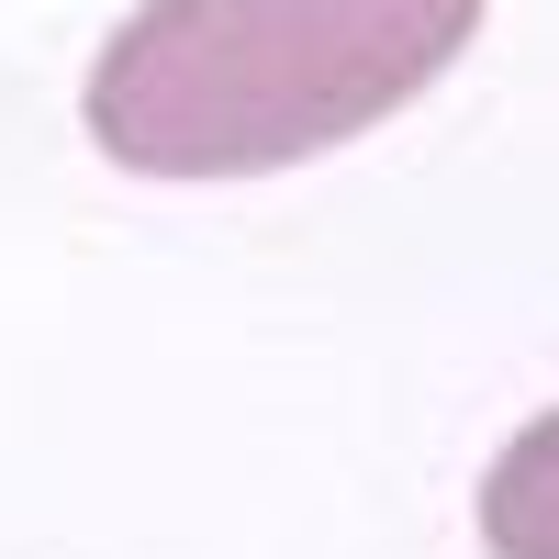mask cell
I'll return each instance as SVG.
<instances>
[{
    "instance_id": "1",
    "label": "cell",
    "mask_w": 559,
    "mask_h": 559,
    "mask_svg": "<svg viewBox=\"0 0 559 559\" xmlns=\"http://www.w3.org/2000/svg\"><path fill=\"white\" fill-rule=\"evenodd\" d=\"M492 0H134L79 90L134 179H280L381 134L471 57Z\"/></svg>"
},
{
    "instance_id": "2",
    "label": "cell",
    "mask_w": 559,
    "mask_h": 559,
    "mask_svg": "<svg viewBox=\"0 0 559 559\" xmlns=\"http://www.w3.org/2000/svg\"><path fill=\"white\" fill-rule=\"evenodd\" d=\"M471 515H481V548L492 559H559V403L492 448Z\"/></svg>"
}]
</instances>
